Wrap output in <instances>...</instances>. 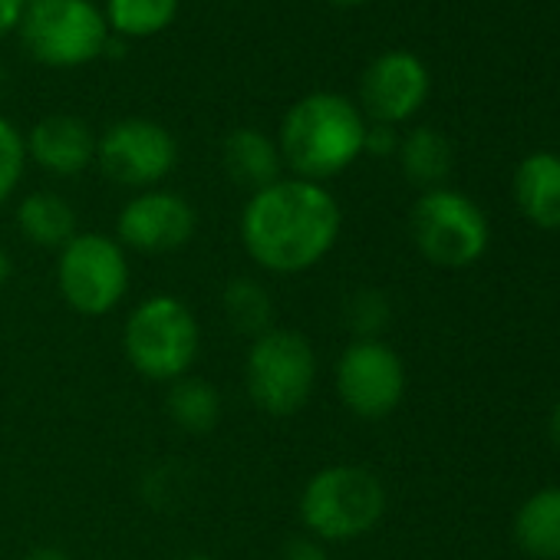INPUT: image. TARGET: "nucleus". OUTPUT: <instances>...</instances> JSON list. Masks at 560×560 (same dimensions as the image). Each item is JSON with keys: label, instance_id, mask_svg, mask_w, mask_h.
I'll return each mask as SVG.
<instances>
[{"label": "nucleus", "instance_id": "1", "mask_svg": "<svg viewBox=\"0 0 560 560\" xmlns=\"http://www.w3.org/2000/svg\"><path fill=\"white\" fill-rule=\"evenodd\" d=\"M340 228L343 211L334 191L294 175L254 191L237 221L247 257L284 277L317 267L334 250Z\"/></svg>", "mask_w": 560, "mask_h": 560}, {"label": "nucleus", "instance_id": "2", "mask_svg": "<svg viewBox=\"0 0 560 560\" xmlns=\"http://www.w3.org/2000/svg\"><path fill=\"white\" fill-rule=\"evenodd\" d=\"M366 126V116L347 96L330 90L307 93L280 119L277 149L294 178L324 185L363 155Z\"/></svg>", "mask_w": 560, "mask_h": 560}, {"label": "nucleus", "instance_id": "3", "mask_svg": "<svg viewBox=\"0 0 560 560\" xmlns=\"http://www.w3.org/2000/svg\"><path fill=\"white\" fill-rule=\"evenodd\" d=\"M201 350V327L191 307L175 294H152L132 307L122 327V353L129 366L152 383L188 376Z\"/></svg>", "mask_w": 560, "mask_h": 560}, {"label": "nucleus", "instance_id": "4", "mask_svg": "<svg viewBox=\"0 0 560 560\" xmlns=\"http://www.w3.org/2000/svg\"><path fill=\"white\" fill-rule=\"evenodd\" d=\"M386 511V488L363 465H327L301 491V521L314 540H357Z\"/></svg>", "mask_w": 560, "mask_h": 560}, {"label": "nucleus", "instance_id": "5", "mask_svg": "<svg viewBox=\"0 0 560 560\" xmlns=\"http://www.w3.org/2000/svg\"><path fill=\"white\" fill-rule=\"evenodd\" d=\"M314 343L288 327H270L254 337L244 360V389L250 402L267 416L301 412L317 386Z\"/></svg>", "mask_w": 560, "mask_h": 560}, {"label": "nucleus", "instance_id": "6", "mask_svg": "<svg viewBox=\"0 0 560 560\" xmlns=\"http://www.w3.org/2000/svg\"><path fill=\"white\" fill-rule=\"evenodd\" d=\"M24 50L50 70H77L106 54L109 27L93 0H31L21 18Z\"/></svg>", "mask_w": 560, "mask_h": 560}, {"label": "nucleus", "instance_id": "7", "mask_svg": "<svg viewBox=\"0 0 560 560\" xmlns=\"http://www.w3.org/2000/svg\"><path fill=\"white\" fill-rule=\"evenodd\" d=\"M126 247L103 231H80L57 257V288L80 317H106L129 294Z\"/></svg>", "mask_w": 560, "mask_h": 560}, {"label": "nucleus", "instance_id": "8", "mask_svg": "<svg viewBox=\"0 0 560 560\" xmlns=\"http://www.w3.org/2000/svg\"><path fill=\"white\" fill-rule=\"evenodd\" d=\"M409 231L419 254L448 270L475 264L491 237L485 211L452 188L422 191L409 214Z\"/></svg>", "mask_w": 560, "mask_h": 560}, {"label": "nucleus", "instance_id": "9", "mask_svg": "<svg viewBox=\"0 0 560 560\" xmlns=\"http://www.w3.org/2000/svg\"><path fill=\"white\" fill-rule=\"evenodd\" d=\"M96 165L122 188H159L178 165V142L162 122L129 116L96 136Z\"/></svg>", "mask_w": 560, "mask_h": 560}, {"label": "nucleus", "instance_id": "10", "mask_svg": "<svg viewBox=\"0 0 560 560\" xmlns=\"http://www.w3.org/2000/svg\"><path fill=\"white\" fill-rule=\"evenodd\" d=\"M340 402L360 419H386L406 393V366L383 340H353L334 370Z\"/></svg>", "mask_w": 560, "mask_h": 560}, {"label": "nucleus", "instance_id": "11", "mask_svg": "<svg viewBox=\"0 0 560 560\" xmlns=\"http://www.w3.org/2000/svg\"><path fill=\"white\" fill-rule=\"evenodd\" d=\"M195 228L198 214L188 198L168 188H145L122 205L116 218V241L139 254H172L195 237Z\"/></svg>", "mask_w": 560, "mask_h": 560}, {"label": "nucleus", "instance_id": "12", "mask_svg": "<svg viewBox=\"0 0 560 560\" xmlns=\"http://www.w3.org/2000/svg\"><path fill=\"white\" fill-rule=\"evenodd\" d=\"M425 96H429L425 63L406 50H389L376 57L363 73L360 113L380 126H399L422 109Z\"/></svg>", "mask_w": 560, "mask_h": 560}, {"label": "nucleus", "instance_id": "13", "mask_svg": "<svg viewBox=\"0 0 560 560\" xmlns=\"http://www.w3.org/2000/svg\"><path fill=\"white\" fill-rule=\"evenodd\" d=\"M27 142V162L37 168L57 175V178H73L96 165V132L70 113H54L34 122V129L24 136Z\"/></svg>", "mask_w": 560, "mask_h": 560}, {"label": "nucleus", "instance_id": "14", "mask_svg": "<svg viewBox=\"0 0 560 560\" xmlns=\"http://www.w3.org/2000/svg\"><path fill=\"white\" fill-rule=\"evenodd\" d=\"M221 162L224 172L234 185L247 188L250 195L273 185L277 178H284V159H280L277 139H270L260 129L241 126L234 132H228L224 145H221Z\"/></svg>", "mask_w": 560, "mask_h": 560}, {"label": "nucleus", "instance_id": "15", "mask_svg": "<svg viewBox=\"0 0 560 560\" xmlns=\"http://www.w3.org/2000/svg\"><path fill=\"white\" fill-rule=\"evenodd\" d=\"M514 201L537 228H560V155H527L514 172Z\"/></svg>", "mask_w": 560, "mask_h": 560}, {"label": "nucleus", "instance_id": "16", "mask_svg": "<svg viewBox=\"0 0 560 560\" xmlns=\"http://www.w3.org/2000/svg\"><path fill=\"white\" fill-rule=\"evenodd\" d=\"M18 231L44 250H60L80 234L73 205L57 191H31L18 205Z\"/></svg>", "mask_w": 560, "mask_h": 560}, {"label": "nucleus", "instance_id": "17", "mask_svg": "<svg viewBox=\"0 0 560 560\" xmlns=\"http://www.w3.org/2000/svg\"><path fill=\"white\" fill-rule=\"evenodd\" d=\"M514 537L530 557L560 560V488H544L521 504Z\"/></svg>", "mask_w": 560, "mask_h": 560}, {"label": "nucleus", "instance_id": "18", "mask_svg": "<svg viewBox=\"0 0 560 560\" xmlns=\"http://www.w3.org/2000/svg\"><path fill=\"white\" fill-rule=\"evenodd\" d=\"M399 162L412 185L432 191L442 188V182L452 172V145L442 132L419 126L406 139H399Z\"/></svg>", "mask_w": 560, "mask_h": 560}, {"label": "nucleus", "instance_id": "19", "mask_svg": "<svg viewBox=\"0 0 560 560\" xmlns=\"http://www.w3.org/2000/svg\"><path fill=\"white\" fill-rule=\"evenodd\" d=\"M103 18L113 37L149 40L175 24L178 0H106Z\"/></svg>", "mask_w": 560, "mask_h": 560}, {"label": "nucleus", "instance_id": "20", "mask_svg": "<svg viewBox=\"0 0 560 560\" xmlns=\"http://www.w3.org/2000/svg\"><path fill=\"white\" fill-rule=\"evenodd\" d=\"M165 409L172 416V422L182 432L191 435H205L218 425L221 419V393L198 376H182L175 383H168V396H165Z\"/></svg>", "mask_w": 560, "mask_h": 560}, {"label": "nucleus", "instance_id": "21", "mask_svg": "<svg viewBox=\"0 0 560 560\" xmlns=\"http://www.w3.org/2000/svg\"><path fill=\"white\" fill-rule=\"evenodd\" d=\"M224 317L237 334L260 337L273 327V301L257 280L234 277L224 288Z\"/></svg>", "mask_w": 560, "mask_h": 560}, {"label": "nucleus", "instance_id": "22", "mask_svg": "<svg viewBox=\"0 0 560 560\" xmlns=\"http://www.w3.org/2000/svg\"><path fill=\"white\" fill-rule=\"evenodd\" d=\"M343 317H347L350 330L357 334V340H380V334L389 324V301L383 298V291L363 288L347 301Z\"/></svg>", "mask_w": 560, "mask_h": 560}, {"label": "nucleus", "instance_id": "23", "mask_svg": "<svg viewBox=\"0 0 560 560\" xmlns=\"http://www.w3.org/2000/svg\"><path fill=\"white\" fill-rule=\"evenodd\" d=\"M24 168H27L24 132L8 116H0V208H4V201L18 191Z\"/></svg>", "mask_w": 560, "mask_h": 560}, {"label": "nucleus", "instance_id": "24", "mask_svg": "<svg viewBox=\"0 0 560 560\" xmlns=\"http://www.w3.org/2000/svg\"><path fill=\"white\" fill-rule=\"evenodd\" d=\"M363 152L370 155H393L399 152V136H396V126H366V142H363Z\"/></svg>", "mask_w": 560, "mask_h": 560}, {"label": "nucleus", "instance_id": "25", "mask_svg": "<svg viewBox=\"0 0 560 560\" xmlns=\"http://www.w3.org/2000/svg\"><path fill=\"white\" fill-rule=\"evenodd\" d=\"M280 560H330L324 544L314 540V537H298L284 547V553H280Z\"/></svg>", "mask_w": 560, "mask_h": 560}, {"label": "nucleus", "instance_id": "26", "mask_svg": "<svg viewBox=\"0 0 560 560\" xmlns=\"http://www.w3.org/2000/svg\"><path fill=\"white\" fill-rule=\"evenodd\" d=\"M27 4L31 0H0V40H4L8 34H18Z\"/></svg>", "mask_w": 560, "mask_h": 560}, {"label": "nucleus", "instance_id": "27", "mask_svg": "<svg viewBox=\"0 0 560 560\" xmlns=\"http://www.w3.org/2000/svg\"><path fill=\"white\" fill-rule=\"evenodd\" d=\"M27 560H73L63 547H54V544H47V547H37V550H31V557Z\"/></svg>", "mask_w": 560, "mask_h": 560}, {"label": "nucleus", "instance_id": "28", "mask_svg": "<svg viewBox=\"0 0 560 560\" xmlns=\"http://www.w3.org/2000/svg\"><path fill=\"white\" fill-rule=\"evenodd\" d=\"M8 277H11V254L4 250V244H0V288L8 284Z\"/></svg>", "mask_w": 560, "mask_h": 560}, {"label": "nucleus", "instance_id": "29", "mask_svg": "<svg viewBox=\"0 0 560 560\" xmlns=\"http://www.w3.org/2000/svg\"><path fill=\"white\" fill-rule=\"evenodd\" d=\"M550 435H553V445L560 448V402L553 406V416H550Z\"/></svg>", "mask_w": 560, "mask_h": 560}, {"label": "nucleus", "instance_id": "30", "mask_svg": "<svg viewBox=\"0 0 560 560\" xmlns=\"http://www.w3.org/2000/svg\"><path fill=\"white\" fill-rule=\"evenodd\" d=\"M327 4H337V8H357V4H366V0H327Z\"/></svg>", "mask_w": 560, "mask_h": 560}, {"label": "nucleus", "instance_id": "31", "mask_svg": "<svg viewBox=\"0 0 560 560\" xmlns=\"http://www.w3.org/2000/svg\"><path fill=\"white\" fill-rule=\"evenodd\" d=\"M178 560H211V557H205V553H188V557H178Z\"/></svg>", "mask_w": 560, "mask_h": 560}, {"label": "nucleus", "instance_id": "32", "mask_svg": "<svg viewBox=\"0 0 560 560\" xmlns=\"http://www.w3.org/2000/svg\"><path fill=\"white\" fill-rule=\"evenodd\" d=\"M0 86H4V70H0Z\"/></svg>", "mask_w": 560, "mask_h": 560}]
</instances>
